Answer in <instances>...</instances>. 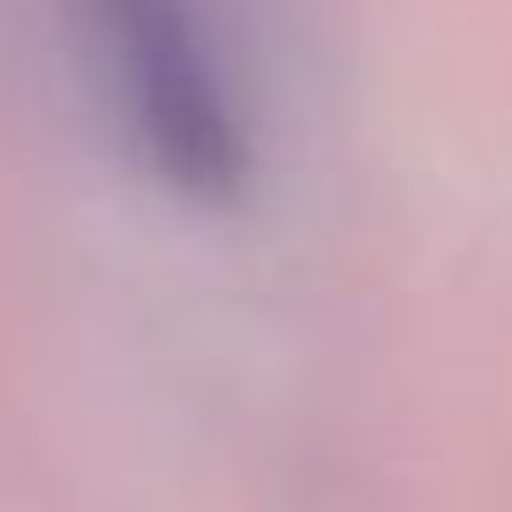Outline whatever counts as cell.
<instances>
[{
    "mask_svg": "<svg viewBox=\"0 0 512 512\" xmlns=\"http://www.w3.org/2000/svg\"><path fill=\"white\" fill-rule=\"evenodd\" d=\"M61 8L128 159L189 204H241L264 166V98L241 0H61Z\"/></svg>",
    "mask_w": 512,
    "mask_h": 512,
    "instance_id": "6da1fadb",
    "label": "cell"
}]
</instances>
